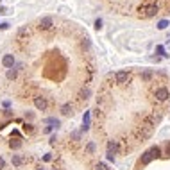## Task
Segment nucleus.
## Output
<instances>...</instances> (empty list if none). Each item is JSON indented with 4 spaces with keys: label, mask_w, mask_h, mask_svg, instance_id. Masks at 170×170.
<instances>
[{
    "label": "nucleus",
    "mask_w": 170,
    "mask_h": 170,
    "mask_svg": "<svg viewBox=\"0 0 170 170\" xmlns=\"http://www.w3.org/2000/svg\"><path fill=\"white\" fill-rule=\"evenodd\" d=\"M4 107H6V109H9V107H11V102H9V100H6V102H4Z\"/></svg>",
    "instance_id": "c85d7f7f"
},
{
    "label": "nucleus",
    "mask_w": 170,
    "mask_h": 170,
    "mask_svg": "<svg viewBox=\"0 0 170 170\" xmlns=\"http://www.w3.org/2000/svg\"><path fill=\"white\" fill-rule=\"evenodd\" d=\"M52 170H57V168H52Z\"/></svg>",
    "instance_id": "473e14b6"
},
{
    "label": "nucleus",
    "mask_w": 170,
    "mask_h": 170,
    "mask_svg": "<svg viewBox=\"0 0 170 170\" xmlns=\"http://www.w3.org/2000/svg\"><path fill=\"white\" fill-rule=\"evenodd\" d=\"M25 118H27V120H32V118H34V113H32V111H25Z\"/></svg>",
    "instance_id": "4be33fe9"
},
{
    "label": "nucleus",
    "mask_w": 170,
    "mask_h": 170,
    "mask_svg": "<svg viewBox=\"0 0 170 170\" xmlns=\"http://www.w3.org/2000/svg\"><path fill=\"white\" fill-rule=\"evenodd\" d=\"M95 170H109V168H107V165H106V163H97Z\"/></svg>",
    "instance_id": "412c9836"
},
{
    "label": "nucleus",
    "mask_w": 170,
    "mask_h": 170,
    "mask_svg": "<svg viewBox=\"0 0 170 170\" xmlns=\"http://www.w3.org/2000/svg\"><path fill=\"white\" fill-rule=\"evenodd\" d=\"M107 160H109V161H115V154H113V152H109V150H107Z\"/></svg>",
    "instance_id": "b1692460"
},
{
    "label": "nucleus",
    "mask_w": 170,
    "mask_h": 170,
    "mask_svg": "<svg viewBox=\"0 0 170 170\" xmlns=\"http://www.w3.org/2000/svg\"><path fill=\"white\" fill-rule=\"evenodd\" d=\"M90 95H91L90 88H83V90H81V99H90Z\"/></svg>",
    "instance_id": "2eb2a0df"
},
{
    "label": "nucleus",
    "mask_w": 170,
    "mask_h": 170,
    "mask_svg": "<svg viewBox=\"0 0 170 170\" xmlns=\"http://www.w3.org/2000/svg\"><path fill=\"white\" fill-rule=\"evenodd\" d=\"M4 167H6V161H4V158H2V156H0V170L4 168Z\"/></svg>",
    "instance_id": "a878e982"
},
{
    "label": "nucleus",
    "mask_w": 170,
    "mask_h": 170,
    "mask_svg": "<svg viewBox=\"0 0 170 170\" xmlns=\"http://www.w3.org/2000/svg\"><path fill=\"white\" fill-rule=\"evenodd\" d=\"M21 145H23V141H21L20 138H11V140H9V147H11L13 150L21 149Z\"/></svg>",
    "instance_id": "1a4fd4ad"
},
{
    "label": "nucleus",
    "mask_w": 170,
    "mask_h": 170,
    "mask_svg": "<svg viewBox=\"0 0 170 170\" xmlns=\"http://www.w3.org/2000/svg\"><path fill=\"white\" fill-rule=\"evenodd\" d=\"M88 129H90V113L86 111L84 118H83V131H88Z\"/></svg>",
    "instance_id": "ddd939ff"
},
{
    "label": "nucleus",
    "mask_w": 170,
    "mask_h": 170,
    "mask_svg": "<svg viewBox=\"0 0 170 170\" xmlns=\"http://www.w3.org/2000/svg\"><path fill=\"white\" fill-rule=\"evenodd\" d=\"M36 170H45V168H41V167H38V168H36Z\"/></svg>",
    "instance_id": "2f4dec72"
},
{
    "label": "nucleus",
    "mask_w": 170,
    "mask_h": 170,
    "mask_svg": "<svg viewBox=\"0 0 170 170\" xmlns=\"http://www.w3.org/2000/svg\"><path fill=\"white\" fill-rule=\"evenodd\" d=\"M34 106H36L38 111H45L48 107V102H47L45 97H34Z\"/></svg>",
    "instance_id": "7ed1b4c3"
},
{
    "label": "nucleus",
    "mask_w": 170,
    "mask_h": 170,
    "mask_svg": "<svg viewBox=\"0 0 170 170\" xmlns=\"http://www.w3.org/2000/svg\"><path fill=\"white\" fill-rule=\"evenodd\" d=\"M56 140H57L56 138V134H52V136H50V145H56Z\"/></svg>",
    "instance_id": "bb28decb"
},
{
    "label": "nucleus",
    "mask_w": 170,
    "mask_h": 170,
    "mask_svg": "<svg viewBox=\"0 0 170 170\" xmlns=\"http://www.w3.org/2000/svg\"><path fill=\"white\" fill-rule=\"evenodd\" d=\"M25 131H32V126H31V124H25Z\"/></svg>",
    "instance_id": "c756f323"
},
{
    "label": "nucleus",
    "mask_w": 170,
    "mask_h": 170,
    "mask_svg": "<svg viewBox=\"0 0 170 170\" xmlns=\"http://www.w3.org/2000/svg\"><path fill=\"white\" fill-rule=\"evenodd\" d=\"M0 29H2V31H7V29H9V23H7V21L0 23Z\"/></svg>",
    "instance_id": "5701e85b"
},
{
    "label": "nucleus",
    "mask_w": 170,
    "mask_h": 170,
    "mask_svg": "<svg viewBox=\"0 0 170 170\" xmlns=\"http://www.w3.org/2000/svg\"><path fill=\"white\" fill-rule=\"evenodd\" d=\"M93 152H95V143L90 141V143L86 145V154H93Z\"/></svg>",
    "instance_id": "dca6fc26"
},
{
    "label": "nucleus",
    "mask_w": 170,
    "mask_h": 170,
    "mask_svg": "<svg viewBox=\"0 0 170 170\" xmlns=\"http://www.w3.org/2000/svg\"><path fill=\"white\" fill-rule=\"evenodd\" d=\"M107 150H109V152H113V154H117L118 145L115 143V141H109V143H107Z\"/></svg>",
    "instance_id": "4468645a"
},
{
    "label": "nucleus",
    "mask_w": 170,
    "mask_h": 170,
    "mask_svg": "<svg viewBox=\"0 0 170 170\" xmlns=\"http://www.w3.org/2000/svg\"><path fill=\"white\" fill-rule=\"evenodd\" d=\"M154 97H156L158 102H165V100L170 97V91L167 90V88H158V90L154 91Z\"/></svg>",
    "instance_id": "f03ea898"
},
{
    "label": "nucleus",
    "mask_w": 170,
    "mask_h": 170,
    "mask_svg": "<svg viewBox=\"0 0 170 170\" xmlns=\"http://www.w3.org/2000/svg\"><path fill=\"white\" fill-rule=\"evenodd\" d=\"M11 163H13V167H21V165H23V158H21L20 154H13Z\"/></svg>",
    "instance_id": "9b49d317"
},
{
    "label": "nucleus",
    "mask_w": 170,
    "mask_h": 170,
    "mask_svg": "<svg viewBox=\"0 0 170 170\" xmlns=\"http://www.w3.org/2000/svg\"><path fill=\"white\" fill-rule=\"evenodd\" d=\"M150 77H152V72L147 70V72H143V74H141V81H150Z\"/></svg>",
    "instance_id": "a211bd4d"
},
{
    "label": "nucleus",
    "mask_w": 170,
    "mask_h": 170,
    "mask_svg": "<svg viewBox=\"0 0 170 170\" xmlns=\"http://www.w3.org/2000/svg\"><path fill=\"white\" fill-rule=\"evenodd\" d=\"M156 52L160 54V56H163V57L167 56V52H165V47H161V45H158V47H156Z\"/></svg>",
    "instance_id": "6ab92c4d"
},
{
    "label": "nucleus",
    "mask_w": 170,
    "mask_h": 170,
    "mask_svg": "<svg viewBox=\"0 0 170 170\" xmlns=\"http://www.w3.org/2000/svg\"><path fill=\"white\" fill-rule=\"evenodd\" d=\"M141 11H145V13H143L145 18H152V16L160 11V7H158V4H150V6H147V7H143Z\"/></svg>",
    "instance_id": "20e7f679"
},
{
    "label": "nucleus",
    "mask_w": 170,
    "mask_h": 170,
    "mask_svg": "<svg viewBox=\"0 0 170 170\" xmlns=\"http://www.w3.org/2000/svg\"><path fill=\"white\" fill-rule=\"evenodd\" d=\"M161 156V149L160 147H150L147 152H143V156H141V165H149L152 160H158Z\"/></svg>",
    "instance_id": "f257e3e1"
},
{
    "label": "nucleus",
    "mask_w": 170,
    "mask_h": 170,
    "mask_svg": "<svg viewBox=\"0 0 170 170\" xmlns=\"http://www.w3.org/2000/svg\"><path fill=\"white\" fill-rule=\"evenodd\" d=\"M52 160V156H50V154H45V156H43V161H50Z\"/></svg>",
    "instance_id": "cd10ccee"
},
{
    "label": "nucleus",
    "mask_w": 170,
    "mask_h": 170,
    "mask_svg": "<svg viewBox=\"0 0 170 170\" xmlns=\"http://www.w3.org/2000/svg\"><path fill=\"white\" fill-rule=\"evenodd\" d=\"M129 79V72H126V70H120V72H117L115 74V81H117V84H126Z\"/></svg>",
    "instance_id": "39448f33"
},
{
    "label": "nucleus",
    "mask_w": 170,
    "mask_h": 170,
    "mask_svg": "<svg viewBox=\"0 0 170 170\" xmlns=\"http://www.w3.org/2000/svg\"><path fill=\"white\" fill-rule=\"evenodd\" d=\"M7 13H9L7 7H0V14H7Z\"/></svg>",
    "instance_id": "393cba45"
},
{
    "label": "nucleus",
    "mask_w": 170,
    "mask_h": 170,
    "mask_svg": "<svg viewBox=\"0 0 170 170\" xmlns=\"http://www.w3.org/2000/svg\"><path fill=\"white\" fill-rule=\"evenodd\" d=\"M52 23H54L52 16H45V18H41V20H40V29L47 31V29H50V27H52Z\"/></svg>",
    "instance_id": "0eeeda50"
},
{
    "label": "nucleus",
    "mask_w": 170,
    "mask_h": 170,
    "mask_svg": "<svg viewBox=\"0 0 170 170\" xmlns=\"http://www.w3.org/2000/svg\"><path fill=\"white\" fill-rule=\"evenodd\" d=\"M167 156L170 158V143H167Z\"/></svg>",
    "instance_id": "7c9ffc66"
},
{
    "label": "nucleus",
    "mask_w": 170,
    "mask_h": 170,
    "mask_svg": "<svg viewBox=\"0 0 170 170\" xmlns=\"http://www.w3.org/2000/svg\"><path fill=\"white\" fill-rule=\"evenodd\" d=\"M2 64H4L7 70H9V68H14V56H13V54H4Z\"/></svg>",
    "instance_id": "423d86ee"
},
{
    "label": "nucleus",
    "mask_w": 170,
    "mask_h": 170,
    "mask_svg": "<svg viewBox=\"0 0 170 170\" xmlns=\"http://www.w3.org/2000/svg\"><path fill=\"white\" fill-rule=\"evenodd\" d=\"M72 109H74V107H72V104H70V102H66V104H63V106H61V109H59V111H61V115H64V117H70V115L74 113Z\"/></svg>",
    "instance_id": "9d476101"
},
{
    "label": "nucleus",
    "mask_w": 170,
    "mask_h": 170,
    "mask_svg": "<svg viewBox=\"0 0 170 170\" xmlns=\"http://www.w3.org/2000/svg\"><path fill=\"white\" fill-rule=\"evenodd\" d=\"M93 27H95V31H100V29H102V20H100V18H97Z\"/></svg>",
    "instance_id": "aec40b11"
},
{
    "label": "nucleus",
    "mask_w": 170,
    "mask_h": 170,
    "mask_svg": "<svg viewBox=\"0 0 170 170\" xmlns=\"http://www.w3.org/2000/svg\"><path fill=\"white\" fill-rule=\"evenodd\" d=\"M16 75H18V68H9V70H7V74H6V77H7L9 81H14V79H16Z\"/></svg>",
    "instance_id": "f8f14e48"
},
{
    "label": "nucleus",
    "mask_w": 170,
    "mask_h": 170,
    "mask_svg": "<svg viewBox=\"0 0 170 170\" xmlns=\"http://www.w3.org/2000/svg\"><path fill=\"white\" fill-rule=\"evenodd\" d=\"M45 124H47L48 127H52V129H57L59 126H61L59 118H54V117H50V118H45Z\"/></svg>",
    "instance_id": "6e6552de"
},
{
    "label": "nucleus",
    "mask_w": 170,
    "mask_h": 170,
    "mask_svg": "<svg viewBox=\"0 0 170 170\" xmlns=\"http://www.w3.org/2000/svg\"><path fill=\"white\" fill-rule=\"evenodd\" d=\"M167 27H168V20H160L158 21V29H160V31L167 29Z\"/></svg>",
    "instance_id": "f3484780"
}]
</instances>
